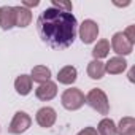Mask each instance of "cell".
<instances>
[{
    "instance_id": "obj_21",
    "label": "cell",
    "mask_w": 135,
    "mask_h": 135,
    "mask_svg": "<svg viewBox=\"0 0 135 135\" xmlns=\"http://www.w3.org/2000/svg\"><path fill=\"white\" fill-rule=\"evenodd\" d=\"M76 135H99V133H97V130H95L94 127H84V129L80 130Z\"/></svg>"
},
{
    "instance_id": "obj_5",
    "label": "cell",
    "mask_w": 135,
    "mask_h": 135,
    "mask_svg": "<svg viewBox=\"0 0 135 135\" xmlns=\"http://www.w3.org/2000/svg\"><path fill=\"white\" fill-rule=\"evenodd\" d=\"M97 35H99V26H97L95 21L86 19V21L81 22V26H80V38H81V41L84 45H89V43L95 41Z\"/></svg>"
},
{
    "instance_id": "obj_6",
    "label": "cell",
    "mask_w": 135,
    "mask_h": 135,
    "mask_svg": "<svg viewBox=\"0 0 135 135\" xmlns=\"http://www.w3.org/2000/svg\"><path fill=\"white\" fill-rule=\"evenodd\" d=\"M111 48H113V51H114L116 54L127 56V54L132 52V49H133V43L129 41L122 32H118V33H114L113 38H111Z\"/></svg>"
},
{
    "instance_id": "obj_1",
    "label": "cell",
    "mask_w": 135,
    "mask_h": 135,
    "mask_svg": "<svg viewBox=\"0 0 135 135\" xmlns=\"http://www.w3.org/2000/svg\"><path fill=\"white\" fill-rule=\"evenodd\" d=\"M40 38L51 48H69L75 41L76 18L72 13H65L56 8H46L37 21Z\"/></svg>"
},
{
    "instance_id": "obj_10",
    "label": "cell",
    "mask_w": 135,
    "mask_h": 135,
    "mask_svg": "<svg viewBox=\"0 0 135 135\" xmlns=\"http://www.w3.org/2000/svg\"><path fill=\"white\" fill-rule=\"evenodd\" d=\"M76 75H78V72H76L75 67L65 65V67H62V69L59 70V73H57V81L62 83V84H73L76 81Z\"/></svg>"
},
{
    "instance_id": "obj_22",
    "label": "cell",
    "mask_w": 135,
    "mask_h": 135,
    "mask_svg": "<svg viewBox=\"0 0 135 135\" xmlns=\"http://www.w3.org/2000/svg\"><path fill=\"white\" fill-rule=\"evenodd\" d=\"M40 5V2H38V0H33V2H27V0H26V2H22V7L24 8H30V7H38Z\"/></svg>"
},
{
    "instance_id": "obj_4",
    "label": "cell",
    "mask_w": 135,
    "mask_h": 135,
    "mask_svg": "<svg viewBox=\"0 0 135 135\" xmlns=\"http://www.w3.org/2000/svg\"><path fill=\"white\" fill-rule=\"evenodd\" d=\"M30 124H32L30 116H29L27 113H24V111H18V113L13 116L11 122H10L8 132H10V133H15V135L24 133V132L30 127Z\"/></svg>"
},
{
    "instance_id": "obj_7",
    "label": "cell",
    "mask_w": 135,
    "mask_h": 135,
    "mask_svg": "<svg viewBox=\"0 0 135 135\" xmlns=\"http://www.w3.org/2000/svg\"><path fill=\"white\" fill-rule=\"evenodd\" d=\"M16 26L15 7H2L0 8V27L3 30H10Z\"/></svg>"
},
{
    "instance_id": "obj_20",
    "label": "cell",
    "mask_w": 135,
    "mask_h": 135,
    "mask_svg": "<svg viewBox=\"0 0 135 135\" xmlns=\"http://www.w3.org/2000/svg\"><path fill=\"white\" fill-rule=\"evenodd\" d=\"M124 35H126V38L129 40V41H135V26H129L127 29H126V32H122Z\"/></svg>"
},
{
    "instance_id": "obj_23",
    "label": "cell",
    "mask_w": 135,
    "mask_h": 135,
    "mask_svg": "<svg viewBox=\"0 0 135 135\" xmlns=\"http://www.w3.org/2000/svg\"><path fill=\"white\" fill-rule=\"evenodd\" d=\"M129 80H130V81H133V69L129 72Z\"/></svg>"
},
{
    "instance_id": "obj_18",
    "label": "cell",
    "mask_w": 135,
    "mask_h": 135,
    "mask_svg": "<svg viewBox=\"0 0 135 135\" xmlns=\"http://www.w3.org/2000/svg\"><path fill=\"white\" fill-rule=\"evenodd\" d=\"M97 133L99 135H116V126L113 122V119H102L99 122V127H97Z\"/></svg>"
},
{
    "instance_id": "obj_15",
    "label": "cell",
    "mask_w": 135,
    "mask_h": 135,
    "mask_svg": "<svg viewBox=\"0 0 135 135\" xmlns=\"http://www.w3.org/2000/svg\"><path fill=\"white\" fill-rule=\"evenodd\" d=\"M116 133L119 135H135V119L130 116H126L119 121V126L116 127Z\"/></svg>"
},
{
    "instance_id": "obj_12",
    "label": "cell",
    "mask_w": 135,
    "mask_h": 135,
    "mask_svg": "<svg viewBox=\"0 0 135 135\" xmlns=\"http://www.w3.org/2000/svg\"><path fill=\"white\" fill-rule=\"evenodd\" d=\"M30 78H32V81L40 83V84L41 83H46L51 78V70L48 69L46 65H37V67H33V69H32Z\"/></svg>"
},
{
    "instance_id": "obj_9",
    "label": "cell",
    "mask_w": 135,
    "mask_h": 135,
    "mask_svg": "<svg viewBox=\"0 0 135 135\" xmlns=\"http://www.w3.org/2000/svg\"><path fill=\"white\" fill-rule=\"evenodd\" d=\"M56 118H57V114H56L54 108H51V107H43L37 111V122L45 129L51 127L56 122Z\"/></svg>"
},
{
    "instance_id": "obj_11",
    "label": "cell",
    "mask_w": 135,
    "mask_h": 135,
    "mask_svg": "<svg viewBox=\"0 0 135 135\" xmlns=\"http://www.w3.org/2000/svg\"><path fill=\"white\" fill-rule=\"evenodd\" d=\"M126 67H127L126 59H122V57H111L107 62V65H105V72H108L111 75H118V73H122L126 70Z\"/></svg>"
},
{
    "instance_id": "obj_19",
    "label": "cell",
    "mask_w": 135,
    "mask_h": 135,
    "mask_svg": "<svg viewBox=\"0 0 135 135\" xmlns=\"http://www.w3.org/2000/svg\"><path fill=\"white\" fill-rule=\"evenodd\" d=\"M52 8L65 11V13H72L73 5H72V2H65V0H52Z\"/></svg>"
},
{
    "instance_id": "obj_8",
    "label": "cell",
    "mask_w": 135,
    "mask_h": 135,
    "mask_svg": "<svg viewBox=\"0 0 135 135\" xmlns=\"http://www.w3.org/2000/svg\"><path fill=\"white\" fill-rule=\"evenodd\" d=\"M56 94H57V86H56V83H52V81L41 83V84L35 89V95H37V99H40V100H43V102L54 99Z\"/></svg>"
},
{
    "instance_id": "obj_3",
    "label": "cell",
    "mask_w": 135,
    "mask_h": 135,
    "mask_svg": "<svg viewBox=\"0 0 135 135\" xmlns=\"http://www.w3.org/2000/svg\"><path fill=\"white\" fill-rule=\"evenodd\" d=\"M60 102H62V105H64L65 110L75 111V110H80V108L84 105L86 97H84V94H83L80 89L70 88V89L64 91V94H62V97H60Z\"/></svg>"
},
{
    "instance_id": "obj_14",
    "label": "cell",
    "mask_w": 135,
    "mask_h": 135,
    "mask_svg": "<svg viewBox=\"0 0 135 135\" xmlns=\"http://www.w3.org/2000/svg\"><path fill=\"white\" fill-rule=\"evenodd\" d=\"M15 89L19 95H27L32 91V78L29 75H21L15 81Z\"/></svg>"
},
{
    "instance_id": "obj_17",
    "label": "cell",
    "mask_w": 135,
    "mask_h": 135,
    "mask_svg": "<svg viewBox=\"0 0 135 135\" xmlns=\"http://www.w3.org/2000/svg\"><path fill=\"white\" fill-rule=\"evenodd\" d=\"M108 52H110V43H108V40H100V41H97V45H95L94 49H92V56H94L95 60H100V59L107 57Z\"/></svg>"
},
{
    "instance_id": "obj_16",
    "label": "cell",
    "mask_w": 135,
    "mask_h": 135,
    "mask_svg": "<svg viewBox=\"0 0 135 135\" xmlns=\"http://www.w3.org/2000/svg\"><path fill=\"white\" fill-rule=\"evenodd\" d=\"M88 75H89L92 80H100V78H103V75H105V64L94 59V60L89 62V65H88Z\"/></svg>"
},
{
    "instance_id": "obj_2",
    "label": "cell",
    "mask_w": 135,
    "mask_h": 135,
    "mask_svg": "<svg viewBox=\"0 0 135 135\" xmlns=\"http://www.w3.org/2000/svg\"><path fill=\"white\" fill-rule=\"evenodd\" d=\"M86 103L100 114H108V111H110L108 97L102 89H97V88L91 89L88 92V95H86Z\"/></svg>"
},
{
    "instance_id": "obj_13",
    "label": "cell",
    "mask_w": 135,
    "mask_h": 135,
    "mask_svg": "<svg viewBox=\"0 0 135 135\" xmlns=\"http://www.w3.org/2000/svg\"><path fill=\"white\" fill-rule=\"evenodd\" d=\"M15 15H16V27H27L32 21V13L30 10L21 7H15Z\"/></svg>"
}]
</instances>
